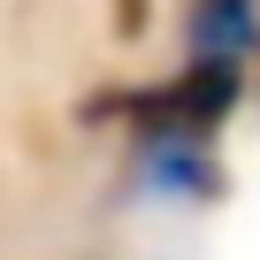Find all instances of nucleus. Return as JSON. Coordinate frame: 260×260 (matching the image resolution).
Wrapping results in <instances>:
<instances>
[{
	"mask_svg": "<svg viewBox=\"0 0 260 260\" xmlns=\"http://www.w3.org/2000/svg\"><path fill=\"white\" fill-rule=\"evenodd\" d=\"M260 54V0H184V61L252 69Z\"/></svg>",
	"mask_w": 260,
	"mask_h": 260,
	"instance_id": "nucleus-3",
	"label": "nucleus"
},
{
	"mask_svg": "<svg viewBox=\"0 0 260 260\" xmlns=\"http://www.w3.org/2000/svg\"><path fill=\"white\" fill-rule=\"evenodd\" d=\"M130 138H222V122L245 107V69L230 61H184L176 77L115 100Z\"/></svg>",
	"mask_w": 260,
	"mask_h": 260,
	"instance_id": "nucleus-1",
	"label": "nucleus"
},
{
	"mask_svg": "<svg viewBox=\"0 0 260 260\" xmlns=\"http://www.w3.org/2000/svg\"><path fill=\"white\" fill-rule=\"evenodd\" d=\"M130 184L161 207H214L230 191L214 138H130Z\"/></svg>",
	"mask_w": 260,
	"mask_h": 260,
	"instance_id": "nucleus-2",
	"label": "nucleus"
}]
</instances>
